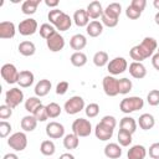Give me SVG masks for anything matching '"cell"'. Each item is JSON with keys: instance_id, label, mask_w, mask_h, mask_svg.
<instances>
[{"instance_id": "obj_1", "label": "cell", "mask_w": 159, "mask_h": 159, "mask_svg": "<svg viewBox=\"0 0 159 159\" xmlns=\"http://www.w3.org/2000/svg\"><path fill=\"white\" fill-rule=\"evenodd\" d=\"M155 50H158V42L154 37H144L139 45H135L130 48L129 56L134 62H142L145 58L154 55Z\"/></svg>"}, {"instance_id": "obj_2", "label": "cell", "mask_w": 159, "mask_h": 159, "mask_svg": "<svg viewBox=\"0 0 159 159\" xmlns=\"http://www.w3.org/2000/svg\"><path fill=\"white\" fill-rule=\"evenodd\" d=\"M47 19L50 21L51 25H53L56 27V30L58 31H67L70 30L71 25H72V20L66 12H63L60 9H52L48 11L47 14Z\"/></svg>"}, {"instance_id": "obj_3", "label": "cell", "mask_w": 159, "mask_h": 159, "mask_svg": "<svg viewBox=\"0 0 159 159\" xmlns=\"http://www.w3.org/2000/svg\"><path fill=\"white\" fill-rule=\"evenodd\" d=\"M122 12V5L119 2H111L103 11L102 24L107 27H116L119 21V15Z\"/></svg>"}, {"instance_id": "obj_4", "label": "cell", "mask_w": 159, "mask_h": 159, "mask_svg": "<svg viewBox=\"0 0 159 159\" xmlns=\"http://www.w3.org/2000/svg\"><path fill=\"white\" fill-rule=\"evenodd\" d=\"M144 107V101L143 98L138 97V96H132V97H125L120 101L119 103V109L125 113V114H129L132 112H135V111H139Z\"/></svg>"}, {"instance_id": "obj_5", "label": "cell", "mask_w": 159, "mask_h": 159, "mask_svg": "<svg viewBox=\"0 0 159 159\" xmlns=\"http://www.w3.org/2000/svg\"><path fill=\"white\" fill-rule=\"evenodd\" d=\"M92 132V124L88 119L84 118H77L72 123V133H75L80 138L88 137Z\"/></svg>"}, {"instance_id": "obj_6", "label": "cell", "mask_w": 159, "mask_h": 159, "mask_svg": "<svg viewBox=\"0 0 159 159\" xmlns=\"http://www.w3.org/2000/svg\"><path fill=\"white\" fill-rule=\"evenodd\" d=\"M0 73H1L2 80L6 83H9V84H14V83H17L19 82L20 72L16 68V66L12 65V63H5V65H2V67L0 70Z\"/></svg>"}, {"instance_id": "obj_7", "label": "cell", "mask_w": 159, "mask_h": 159, "mask_svg": "<svg viewBox=\"0 0 159 159\" xmlns=\"http://www.w3.org/2000/svg\"><path fill=\"white\" fill-rule=\"evenodd\" d=\"M7 144L15 152H22L27 147V137L24 132H16L9 137Z\"/></svg>"}, {"instance_id": "obj_8", "label": "cell", "mask_w": 159, "mask_h": 159, "mask_svg": "<svg viewBox=\"0 0 159 159\" xmlns=\"http://www.w3.org/2000/svg\"><path fill=\"white\" fill-rule=\"evenodd\" d=\"M63 109L67 114L72 116V114H77L80 113L82 109H84V99L81 96H73L70 99H67L65 102Z\"/></svg>"}, {"instance_id": "obj_9", "label": "cell", "mask_w": 159, "mask_h": 159, "mask_svg": "<svg viewBox=\"0 0 159 159\" xmlns=\"http://www.w3.org/2000/svg\"><path fill=\"white\" fill-rule=\"evenodd\" d=\"M22 101H24V92L17 87L10 88L5 93V104L11 107L12 109L17 107L20 103H22Z\"/></svg>"}, {"instance_id": "obj_10", "label": "cell", "mask_w": 159, "mask_h": 159, "mask_svg": "<svg viewBox=\"0 0 159 159\" xmlns=\"http://www.w3.org/2000/svg\"><path fill=\"white\" fill-rule=\"evenodd\" d=\"M128 68V62L124 57H114L107 65V70L112 76H117L123 73Z\"/></svg>"}, {"instance_id": "obj_11", "label": "cell", "mask_w": 159, "mask_h": 159, "mask_svg": "<svg viewBox=\"0 0 159 159\" xmlns=\"http://www.w3.org/2000/svg\"><path fill=\"white\" fill-rule=\"evenodd\" d=\"M37 27H39L37 21L32 17H29V19L20 21V24L17 26V31L22 36H31L37 31Z\"/></svg>"}, {"instance_id": "obj_12", "label": "cell", "mask_w": 159, "mask_h": 159, "mask_svg": "<svg viewBox=\"0 0 159 159\" xmlns=\"http://www.w3.org/2000/svg\"><path fill=\"white\" fill-rule=\"evenodd\" d=\"M102 87L104 93L108 97H116L117 94H119L118 91V80L114 76H106L102 81Z\"/></svg>"}, {"instance_id": "obj_13", "label": "cell", "mask_w": 159, "mask_h": 159, "mask_svg": "<svg viewBox=\"0 0 159 159\" xmlns=\"http://www.w3.org/2000/svg\"><path fill=\"white\" fill-rule=\"evenodd\" d=\"M46 45L51 52H60L65 47V39L62 35H60V32L56 31L46 40Z\"/></svg>"}, {"instance_id": "obj_14", "label": "cell", "mask_w": 159, "mask_h": 159, "mask_svg": "<svg viewBox=\"0 0 159 159\" xmlns=\"http://www.w3.org/2000/svg\"><path fill=\"white\" fill-rule=\"evenodd\" d=\"M46 134L51 139H60L65 135V127L58 122H50L46 125Z\"/></svg>"}, {"instance_id": "obj_15", "label": "cell", "mask_w": 159, "mask_h": 159, "mask_svg": "<svg viewBox=\"0 0 159 159\" xmlns=\"http://www.w3.org/2000/svg\"><path fill=\"white\" fill-rule=\"evenodd\" d=\"M113 132H114L113 128L103 124L102 122H99L96 125V128H94V135H96V138L99 139V140H103V142L109 140L112 138V135H113Z\"/></svg>"}, {"instance_id": "obj_16", "label": "cell", "mask_w": 159, "mask_h": 159, "mask_svg": "<svg viewBox=\"0 0 159 159\" xmlns=\"http://www.w3.org/2000/svg\"><path fill=\"white\" fill-rule=\"evenodd\" d=\"M16 34V27L15 24L11 21H1L0 22V39L7 40L12 39Z\"/></svg>"}, {"instance_id": "obj_17", "label": "cell", "mask_w": 159, "mask_h": 159, "mask_svg": "<svg viewBox=\"0 0 159 159\" xmlns=\"http://www.w3.org/2000/svg\"><path fill=\"white\" fill-rule=\"evenodd\" d=\"M129 73L133 78L137 80H142L147 76V68L142 62H132L129 65Z\"/></svg>"}, {"instance_id": "obj_18", "label": "cell", "mask_w": 159, "mask_h": 159, "mask_svg": "<svg viewBox=\"0 0 159 159\" xmlns=\"http://www.w3.org/2000/svg\"><path fill=\"white\" fill-rule=\"evenodd\" d=\"M86 11H87V14H88L89 19L96 20V19H98V17H102V15H103V11H104V10H103L102 4H101L99 1H92V2H89V4H88V6H87Z\"/></svg>"}, {"instance_id": "obj_19", "label": "cell", "mask_w": 159, "mask_h": 159, "mask_svg": "<svg viewBox=\"0 0 159 159\" xmlns=\"http://www.w3.org/2000/svg\"><path fill=\"white\" fill-rule=\"evenodd\" d=\"M73 22L78 26V27H87V25L91 22L89 21V16L87 14V11L84 9H78L75 11L73 14Z\"/></svg>"}, {"instance_id": "obj_20", "label": "cell", "mask_w": 159, "mask_h": 159, "mask_svg": "<svg viewBox=\"0 0 159 159\" xmlns=\"http://www.w3.org/2000/svg\"><path fill=\"white\" fill-rule=\"evenodd\" d=\"M51 87H52V84H51L50 80H46V78L40 80L36 83L35 89H34L36 97H45V96H47L48 92H50V89H51Z\"/></svg>"}, {"instance_id": "obj_21", "label": "cell", "mask_w": 159, "mask_h": 159, "mask_svg": "<svg viewBox=\"0 0 159 159\" xmlns=\"http://www.w3.org/2000/svg\"><path fill=\"white\" fill-rule=\"evenodd\" d=\"M137 125H138V123H137L135 119H134L133 117H130V116L123 117V118L120 119V122H119V128H120L122 130H125V132L130 133V134H133V133L137 130Z\"/></svg>"}, {"instance_id": "obj_22", "label": "cell", "mask_w": 159, "mask_h": 159, "mask_svg": "<svg viewBox=\"0 0 159 159\" xmlns=\"http://www.w3.org/2000/svg\"><path fill=\"white\" fill-rule=\"evenodd\" d=\"M104 155L108 159H119L122 155V148L117 143H108L104 147Z\"/></svg>"}, {"instance_id": "obj_23", "label": "cell", "mask_w": 159, "mask_h": 159, "mask_svg": "<svg viewBox=\"0 0 159 159\" xmlns=\"http://www.w3.org/2000/svg\"><path fill=\"white\" fill-rule=\"evenodd\" d=\"M145 155H147V149L144 145H140V144H135L130 147L127 153L128 159H144Z\"/></svg>"}, {"instance_id": "obj_24", "label": "cell", "mask_w": 159, "mask_h": 159, "mask_svg": "<svg viewBox=\"0 0 159 159\" xmlns=\"http://www.w3.org/2000/svg\"><path fill=\"white\" fill-rule=\"evenodd\" d=\"M86 45H87V39L82 34H76L70 40V46L73 50H76V52H80L81 50H83L86 47Z\"/></svg>"}, {"instance_id": "obj_25", "label": "cell", "mask_w": 159, "mask_h": 159, "mask_svg": "<svg viewBox=\"0 0 159 159\" xmlns=\"http://www.w3.org/2000/svg\"><path fill=\"white\" fill-rule=\"evenodd\" d=\"M34 80H35V76L31 71L29 70H24V71H20V76H19V86L22 87V88H27L30 87L32 83H34Z\"/></svg>"}, {"instance_id": "obj_26", "label": "cell", "mask_w": 159, "mask_h": 159, "mask_svg": "<svg viewBox=\"0 0 159 159\" xmlns=\"http://www.w3.org/2000/svg\"><path fill=\"white\" fill-rule=\"evenodd\" d=\"M86 32H87V35L91 36V37H98V36L103 32V24L99 22L98 20H93V21H91V22L87 25Z\"/></svg>"}, {"instance_id": "obj_27", "label": "cell", "mask_w": 159, "mask_h": 159, "mask_svg": "<svg viewBox=\"0 0 159 159\" xmlns=\"http://www.w3.org/2000/svg\"><path fill=\"white\" fill-rule=\"evenodd\" d=\"M138 124L139 127L143 129V130H149L152 129L154 125H155V119L152 114L149 113H143L139 116V119H138Z\"/></svg>"}, {"instance_id": "obj_28", "label": "cell", "mask_w": 159, "mask_h": 159, "mask_svg": "<svg viewBox=\"0 0 159 159\" xmlns=\"http://www.w3.org/2000/svg\"><path fill=\"white\" fill-rule=\"evenodd\" d=\"M20 125H21V129H24V132H32L37 127V119L34 117V114L25 116L22 117Z\"/></svg>"}, {"instance_id": "obj_29", "label": "cell", "mask_w": 159, "mask_h": 159, "mask_svg": "<svg viewBox=\"0 0 159 159\" xmlns=\"http://www.w3.org/2000/svg\"><path fill=\"white\" fill-rule=\"evenodd\" d=\"M17 50H19V52H20L22 56L30 57V56L35 55V52H36V46H35V43L31 42V41H22V42L19 43Z\"/></svg>"}, {"instance_id": "obj_30", "label": "cell", "mask_w": 159, "mask_h": 159, "mask_svg": "<svg viewBox=\"0 0 159 159\" xmlns=\"http://www.w3.org/2000/svg\"><path fill=\"white\" fill-rule=\"evenodd\" d=\"M40 5V0H26L21 5V11L25 15H34Z\"/></svg>"}, {"instance_id": "obj_31", "label": "cell", "mask_w": 159, "mask_h": 159, "mask_svg": "<svg viewBox=\"0 0 159 159\" xmlns=\"http://www.w3.org/2000/svg\"><path fill=\"white\" fill-rule=\"evenodd\" d=\"M78 145H80V137H77L75 133H70V134L65 135V138H63V147L66 149L72 150V149H76Z\"/></svg>"}, {"instance_id": "obj_32", "label": "cell", "mask_w": 159, "mask_h": 159, "mask_svg": "<svg viewBox=\"0 0 159 159\" xmlns=\"http://www.w3.org/2000/svg\"><path fill=\"white\" fill-rule=\"evenodd\" d=\"M70 61L71 63L75 66V67H83L86 63H87V56L86 53H83L82 51L80 52H73L70 57Z\"/></svg>"}, {"instance_id": "obj_33", "label": "cell", "mask_w": 159, "mask_h": 159, "mask_svg": "<svg viewBox=\"0 0 159 159\" xmlns=\"http://www.w3.org/2000/svg\"><path fill=\"white\" fill-rule=\"evenodd\" d=\"M109 62V57L108 53L106 51H97L93 56V63L97 67H103L106 65H108Z\"/></svg>"}, {"instance_id": "obj_34", "label": "cell", "mask_w": 159, "mask_h": 159, "mask_svg": "<svg viewBox=\"0 0 159 159\" xmlns=\"http://www.w3.org/2000/svg\"><path fill=\"white\" fill-rule=\"evenodd\" d=\"M40 106H42V102H41V99H40L39 97H29V98L25 101V109H26L29 113H31V114H34L35 111H36Z\"/></svg>"}, {"instance_id": "obj_35", "label": "cell", "mask_w": 159, "mask_h": 159, "mask_svg": "<svg viewBox=\"0 0 159 159\" xmlns=\"http://www.w3.org/2000/svg\"><path fill=\"white\" fill-rule=\"evenodd\" d=\"M133 88V83L129 78L127 77H123L120 80H118V91H119V94H127L132 91Z\"/></svg>"}, {"instance_id": "obj_36", "label": "cell", "mask_w": 159, "mask_h": 159, "mask_svg": "<svg viewBox=\"0 0 159 159\" xmlns=\"http://www.w3.org/2000/svg\"><path fill=\"white\" fill-rule=\"evenodd\" d=\"M40 152L46 155V157H51L55 154L56 152V147H55V143L52 140H43L40 145Z\"/></svg>"}, {"instance_id": "obj_37", "label": "cell", "mask_w": 159, "mask_h": 159, "mask_svg": "<svg viewBox=\"0 0 159 159\" xmlns=\"http://www.w3.org/2000/svg\"><path fill=\"white\" fill-rule=\"evenodd\" d=\"M117 138H118V143L120 147H129L132 144V134L125 132V130H122L119 129L118 134H117Z\"/></svg>"}, {"instance_id": "obj_38", "label": "cell", "mask_w": 159, "mask_h": 159, "mask_svg": "<svg viewBox=\"0 0 159 159\" xmlns=\"http://www.w3.org/2000/svg\"><path fill=\"white\" fill-rule=\"evenodd\" d=\"M40 36L42 37V39H45V40H47L51 35H53L57 30H56V27L53 26V25H51V24H47V22H45V24H42L41 26H40Z\"/></svg>"}, {"instance_id": "obj_39", "label": "cell", "mask_w": 159, "mask_h": 159, "mask_svg": "<svg viewBox=\"0 0 159 159\" xmlns=\"http://www.w3.org/2000/svg\"><path fill=\"white\" fill-rule=\"evenodd\" d=\"M46 111H47V114H48V118H57L61 112H62V108L58 103L56 102H51L46 106Z\"/></svg>"}, {"instance_id": "obj_40", "label": "cell", "mask_w": 159, "mask_h": 159, "mask_svg": "<svg viewBox=\"0 0 159 159\" xmlns=\"http://www.w3.org/2000/svg\"><path fill=\"white\" fill-rule=\"evenodd\" d=\"M84 112H86V116L88 118H94L99 113V106L97 103H89L84 107Z\"/></svg>"}, {"instance_id": "obj_41", "label": "cell", "mask_w": 159, "mask_h": 159, "mask_svg": "<svg viewBox=\"0 0 159 159\" xmlns=\"http://www.w3.org/2000/svg\"><path fill=\"white\" fill-rule=\"evenodd\" d=\"M147 102L149 103V106H159V89H152L149 91V93L147 94Z\"/></svg>"}, {"instance_id": "obj_42", "label": "cell", "mask_w": 159, "mask_h": 159, "mask_svg": "<svg viewBox=\"0 0 159 159\" xmlns=\"http://www.w3.org/2000/svg\"><path fill=\"white\" fill-rule=\"evenodd\" d=\"M34 117L37 119V122H45L46 119H48V114H47V111H46V106H40L35 113H34Z\"/></svg>"}, {"instance_id": "obj_43", "label": "cell", "mask_w": 159, "mask_h": 159, "mask_svg": "<svg viewBox=\"0 0 159 159\" xmlns=\"http://www.w3.org/2000/svg\"><path fill=\"white\" fill-rule=\"evenodd\" d=\"M11 129H12V127H11V124L9 122H6V120H1L0 122V137L1 138H6L10 134Z\"/></svg>"}, {"instance_id": "obj_44", "label": "cell", "mask_w": 159, "mask_h": 159, "mask_svg": "<svg viewBox=\"0 0 159 159\" xmlns=\"http://www.w3.org/2000/svg\"><path fill=\"white\" fill-rule=\"evenodd\" d=\"M125 15H127V17H129L130 20H137V19H139L140 17V15H142V12L140 11H138L137 9H134L133 6H128L127 9H125Z\"/></svg>"}, {"instance_id": "obj_45", "label": "cell", "mask_w": 159, "mask_h": 159, "mask_svg": "<svg viewBox=\"0 0 159 159\" xmlns=\"http://www.w3.org/2000/svg\"><path fill=\"white\" fill-rule=\"evenodd\" d=\"M12 116V108L9 107L7 104H2L0 106V118L4 120V119H7Z\"/></svg>"}, {"instance_id": "obj_46", "label": "cell", "mask_w": 159, "mask_h": 159, "mask_svg": "<svg viewBox=\"0 0 159 159\" xmlns=\"http://www.w3.org/2000/svg\"><path fill=\"white\" fill-rule=\"evenodd\" d=\"M68 88H70V83L67 81H61L56 86V93L60 94V96H63L68 91Z\"/></svg>"}, {"instance_id": "obj_47", "label": "cell", "mask_w": 159, "mask_h": 159, "mask_svg": "<svg viewBox=\"0 0 159 159\" xmlns=\"http://www.w3.org/2000/svg\"><path fill=\"white\" fill-rule=\"evenodd\" d=\"M149 157L152 159H159V142L157 143H153L150 147H149Z\"/></svg>"}, {"instance_id": "obj_48", "label": "cell", "mask_w": 159, "mask_h": 159, "mask_svg": "<svg viewBox=\"0 0 159 159\" xmlns=\"http://www.w3.org/2000/svg\"><path fill=\"white\" fill-rule=\"evenodd\" d=\"M101 122H102L103 124H106V125L113 128V129H114L116 125H117V119H116L113 116H104V117L101 119Z\"/></svg>"}, {"instance_id": "obj_49", "label": "cell", "mask_w": 159, "mask_h": 159, "mask_svg": "<svg viewBox=\"0 0 159 159\" xmlns=\"http://www.w3.org/2000/svg\"><path fill=\"white\" fill-rule=\"evenodd\" d=\"M145 5H147L145 0H132V2H130V6H133L134 9H137L140 12H143V10L145 9Z\"/></svg>"}, {"instance_id": "obj_50", "label": "cell", "mask_w": 159, "mask_h": 159, "mask_svg": "<svg viewBox=\"0 0 159 159\" xmlns=\"http://www.w3.org/2000/svg\"><path fill=\"white\" fill-rule=\"evenodd\" d=\"M152 65L157 71H159V52H157L152 56Z\"/></svg>"}, {"instance_id": "obj_51", "label": "cell", "mask_w": 159, "mask_h": 159, "mask_svg": "<svg viewBox=\"0 0 159 159\" xmlns=\"http://www.w3.org/2000/svg\"><path fill=\"white\" fill-rule=\"evenodd\" d=\"M45 4H46V6H48V7L57 9V6H58L60 1H58V0H45Z\"/></svg>"}, {"instance_id": "obj_52", "label": "cell", "mask_w": 159, "mask_h": 159, "mask_svg": "<svg viewBox=\"0 0 159 159\" xmlns=\"http://www.w3.org/2000/svg\"><path fill=\"white\" fill-rule=\"evenodd\" d=\"M2 159H19V157L15 153H7V154H5L2 157Z\"/></svg>"}, {"instance_id": "obj_53", "label": "cell", "mask_w": 159, "mask_h": 159, "mask_svg": "<svg viewBox=\"0 0 159 159\" xmlns=\"http://www.w3.org/2000/svg\"><path fill=\"white\" fill-rule=\"evenodd\" d=\"M58 159H75V157H73L71 153H63V154L60 155Z\"/></svg>"}, {"instance_id": "obj_54", "label": "cell", "mask_w": 159, "mask_h": 159, "mask_svg": "<svg viewBox=\"0 0 159 159\" xmlns=\"http://www.w3.org/2000/svg\"><path fill=\"white\" fill-rule=\"evenodd\" d=\"M154 21H155V24L159 26V11L155 14V16H154Z\"/></svg>"}, {"instance_id": "obj_55", "label": "cell", "mask_w": 159, "mask_h": 159, "mask_svg": "<svg viewBox=\"0 0 159 159\" xmlns=\"http://www.w3.org/2000/svg\"><path fill=\"white\" fill-rule=\"evenodd\" d=\"M153 5H154V7H155L157 10H159V0H154V1H153Z\"/></svg>"}, {"instance_id": "obj_56", "label": "cell", "mask_w": 159, "mask_h": 159, "mask_svg": "<svg viewBox=\"0 0 159 159\" xmlns=\"http://www.w3.org/2000/svg\"><path fill=\"white\" fill-rule=\"evenodd\" d=\"M157 52H159V46H158V50H157Z\"/></svg>"}]
</instances>
